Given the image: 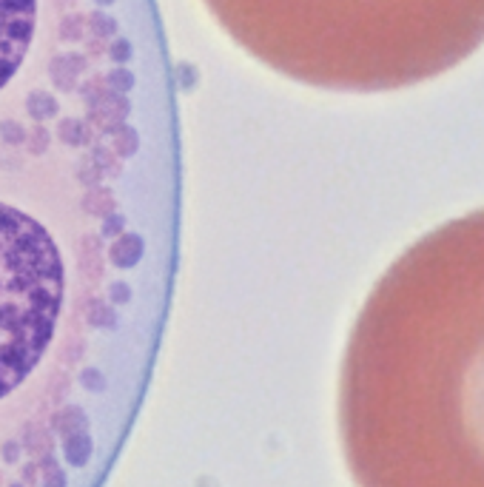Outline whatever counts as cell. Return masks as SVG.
Returning a JSON list of instances; mask_svg holds the SVG:
<instances>
[{"label": "cell", "mask_w": 484, "mask_h": 487, "mask_svg": "<svg viewBox=\"0 0 484 487\" xmlns=\"http://www.w3.org/2000/svg\"><path fill=\"white\" fill-rule=\"evenodd\" d=\"M356 487H484V208L385 271L342 362Z\"/></svg>", "instance_id": "obj_1"}, {"label": "cell", "mask_w": 484, "mask_h": 487, "mask_svg": "<svg viewBox=\"0 0 484 487\" xmlns=\"http://www.w3.org/2000/svg\"><path fill=\"white\" fill-rule=\"evenodd\" d=\"M268 57L328 88L430 80L484 43V0H268Z\"/></svg>", "instance_id": "obj_2"}, {"label": "cell", "mask_w": 484, "mask_h": 487, "mask_svg": "<svg viewBox=\"0 0 484 487\" xmlns=\"http://www.w3.org/2000/svg\"><path fill=\"white\" fill-rule=\"evenodd\" d=\"M49 0H0V103L20 100L29 66H43L40 46L49 40ZM3 111V106H0Z\"/></svg>", "instance_id": "obj_3"}]
</instances>
